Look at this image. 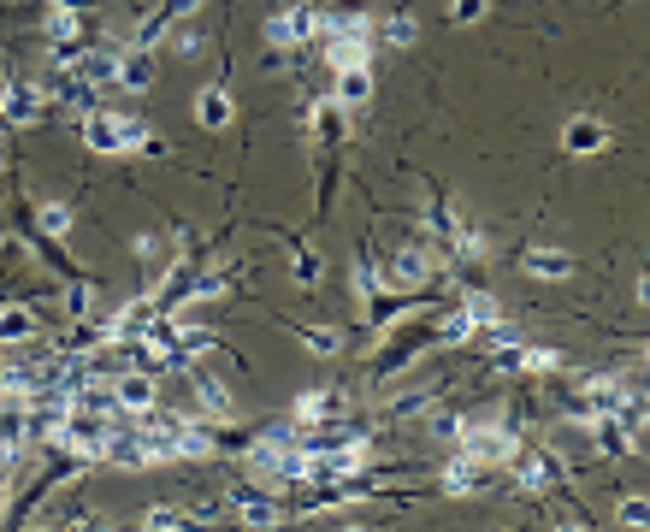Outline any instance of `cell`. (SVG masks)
<instances>
[{"mask_svg": "<svg viewBox=\"0 0 650 532\" xmlns=\"http://www.w3.org/2000/svg\"><path fill=\"white\" fill-rule=\"evenodd\" d=\"M207 450H213V432H207L201 420H184V426H178V456L190 462V456H207Z\"/></svg>", "mask_w": 650, "mask_h": 532, "instance_id": "484cf974", "label": "cell"}, {"mask_svg": "<svg viewBox=\"0 0 650 532\" xmlns=\"http://www.w3.org/2000/svg\"><path fill=\"white\" fill-rule=\"evenodd\" d=\"M166 36H172V54H184V60H195V54H201V48H207V36H201V30H195V24H184V18H178V24H172V30H166Z\"/></svg>", "mask_w": 650, "mask_h": 532, "instance_id": "f1b7e54d", "label": "cell"}, {"mask_svg": "<svg viewBox=\"0 0 650 532\" xmlns=\"http://www.w3.org/2000/svg\"><path fill=\"white\" fill-rule=\"evenodd\" d=\"M367 95H373V77H367V66H349V71H337V95H331L337 107H361Z\"/></svg>", "mask_w": 650, "mask_h": 532, "instance_id": "7402d4cb", "label": "cell"}, {"mask_svg": "<svg viewBox=\"0 0 650 532\" xmlns=\"http://www.w3.org/2000/svg\"><path fill=\"white\" fill-rule=\"evenodd\" d=\"M585 426H591V438H597L603 456H633V450H639V426H627L621 414H597V420H585Z\"/></svg>", "mask_w": 650, "mask_h": 532, "instance_id": "ba28073f", "label": "cell"}, {"mask_svg": "<svg viewBox=\"0 0 650 532\" xmlns=\"http://www.w3.org/2000/svg\"><path fill=\"white\" fill-rule=\"evenodd\" d=\"M444 491H450V497H485V491H491V467L473 462V456H461V462H450V473H444Z\"/></svg>", "mask_w": 650, "mask_h": 532, "instance_id": "4fadbf2b", "label": "cell"}, {"mask_svg": "<svg viewBox=\"0 0 650 532\" xmlns=\"http://www.w3.org/2000/svg\"><path fill=\"white\" fill-rule=\"evenodd\" d=\"M36 225H42V237H65V231H71V207H65V201H42Z\"/></svg>", "mask_w": 650, "mask_h": 532, "instance_id": "f546056e", "label": "cell"}, {"mask_svg": "<svg viewBox=\"0 0 650 532\" xmlns=\"http://www.w3.org/2000/svg\"><path fill=\"white\" fill-rule=\"evenodd\" d=\"M119 54H125V48L95 42V48H83V54H77V66H71V71H77L89 89H107V83H113V71H119Z\"/></svg>", "mask_w": 650, "mask_h": 532, "instance_id": "30bf717a", "label": "cell"}, {"mask_svg": "<svg viewBox=\"0 0 650 532\" xmlns=\"http://www.w3.org/2000/svg\"><path fill=\"white\" fill-rule=\"evenodd\" d=\"M48 6H71V12H89V0H48Z\"/></svg>", "mask_w": 650, "mask_h": 532, "instance_id": "f6af8a7d", "label": "cell"}, {"mask_svg": "<svg viewBox=\"0 0 650 532\" xmlns=\"http://www.w3.org/2000/svg\"><path fill=\"white\" fill-rule=\"evenodd\" d=\"M0 166H6V154H0Z\"/></svg>", "mask_w": 650, "mask_h": 532, "instance_id": "7dc6e473", "label": "cell"}, {"mask_svg": "<svg viewBox=\"0 0 650 532\" xmlns=\"http://www.w3.org/2000/svg\"><path fill=\"white\" fill-rule=\"evenodd\" d=\"M509 467H515L520 491H550V485L562 479V462H556L550 450H515V456H509Z\"/></svg>", "mask_w": 650, "mask_h": 532, "instance_id": "8992f818", "label": "cell"}, {"mask_svg": "<svg viewBox=\"0 0 650 532\" xmlns=\"http://www.w3.org/2000/svg\"><path fill=\"white\" fill-rule=\"evenodd\" d=\"M379 42H385V48H408V42H414V18H408V12H396V18H385Z\"/></svg>", "mask_w": 650, "mask_h": 532, "instance_id": "d6a6232c", "label": "cell"}, {"mask_svg": "<svg viewBox=\"0 0 650 532\" xmlns=\"http://www.w3.org/2000/svg\"><path fill=\"white\" fill-rule=\"evenodd\" d=\"M30 337H36V314L30 308H0V349L30 343Z\"/></svg>", "mask_w": 650, "mask_h": 532, "instance_id": "603a6c76", "label": "cell"}, {"mask_svg": "<svg viewBox=\"0 0 650 532\" xmlns=\"http://www.w3.org/2000/svg\"><path fill=\"white\" fill-rule=\"evenodd\" d=\"M438 337H444V343H467V337H473V326H467V314L455 308L450 320H444V332H438Z\"/></svg>", "mask_w": 650, "mask_h": 532, "instance_id": "b9f144b4", "label": "cell"}, {"mask_svg": "<svg viewBox=\"0 0 650 532\" xmlns=\"http://www.w3.org/2000/svg\"><path fill=\"white\" fill-rule=\"evenodd\" d=\"M337 414H343L337 391H302L296 397V426H320V420H337Z\"/></svg>", "mask_w": 650, "mask_h": 532, "instance_id": "2e32d148", "label": "cell"}, {"mask_svg": "<svg viewBox=\"0 0 650 532\" xmlns=\"http://www.w3.org/2000/svg\"><path fill=\"white\" fill-rule=\"evenodd\" d=\"M320 36L325 42H337V36H373V24H367V12L337 6V12H320Z\"/></svg>", "mask_w": 650, "mask_h": 532, "instance_id": "ac0fdd59", "label": "cell"}, {"mask_svg": "<svg viewBox=\"0 0 650 532\" xmlns=\"http://www.w3.org/2000/svg\"><path fill=\"white\" fill-rule=\"evenodd\" d=\"M367 54H373V36H337V42H325V60H331V71L367 66Z\"/></svg>", "mask_w": 650, "mask_h": 532, "instance_id": "e0dca14e", "label": "cell"}, {"mask_svg": "<svg viewBox=\"0 0 650 532\" xmlns=\"http://www.w3.org/2000/svg\"><path fill=\"white\" fill-rule=\"evenodd\" d=\"M615 521H621V527H650V503L645 497H627V503H621V509H615Z\"/></svg>", "mask_w": 650, "mask_h": 532, "instance_id": "d590c367", "label": "cell"}, {"mask_svg": "<svg viewBox=\"0 0 650 532\" xmlns=\"http://www.w3.org/2000/svg\"><path fill=\"white\" fill-rule=\"evenodd\" d=\"M148 320H154V302H130V308H119V314L107 320V332H113V343H142Z\"/></svg>", "mask_w": 650, "mask_h": 532, "instance_id": "5bb4252c", "label": "cell"}, {"mask_svg": "<svg viewBox=\"0 0 650 532\" xmlns=\"http://www.w3.org/2000/svg\"><path fill=\"white\" fill-rule=\"evenodd\" d=\"M426 391H408V397H390L385 402V420H402V414H426Z\"/></svg>", "mask_w": 650, "mask_h": 532, "instance_id": "e575fe53", "label": "cell"}, {"mask_svg": "<svg viewBox=\"0 0 650 532\" xmlns=\"http://www.w3.org/2000/svg\"><path fill=\"white\" fill-rule=\"evenodd\" d=\"M113 83H119V89H148V83H154V54H148V48H125Z\"/></svg>", "mask_w": 650, "mask_h": 532, "instance_id": "9a60e30c", "label": "cell"}, {"mask_svg": "<svg viewBox=\"0 0 650 532\" xmlns=\"http://www.w3.org/2000/svg\"><path fill=\"white\" fill-rule=\"evenodd\" d=\"M225 284H231V272H207V278H190L184 284V296L190 302H213V296H225Z\"/></svg>", "mask_w": 650, "mask_h": 532, "instance_id": "4dcf8cb0", "label": "cell"}, {"mask_svg": "<svg viewBox=\"0 0 650 532\" xmlns=\"http://www.w3.org/2000/svg\"><path fill=\"white\" fill-rule=\"evenodd\" d=\"M225 509H231L243 527H255V532H266V527H278V521H284V515H278V503H272L266 491H255V485H237Z\"/></svg>", "mask_w": 650, "mask_h": 532, "instance_id": "52a82bcc", "label": "cell"}, {"mask_svg": "<svg viewBox=\"0 0 650 532\" xmlns=\"http://www.w3.org/2000/svg\"><path fill=\"white\" fill-rule=\"evenodd\" d=\"M515 450H520V438L509 426H461V456H473V462L497 467V462H509Z\"/></svg>", "mask_w": 650, "mask_h": 532, "instance_id": "3957f363", "label": "cell"}, {"mask_svg": "<svg viewBox=\"0 0 650 532\" xmlns=\"http://www.w3.org/2000/svg\"><path fill=\"white\" fill-rule=\"evenodd\" d=\"M195 119L207 125V131H225L231 125V95L213 83V89H201V101H195Z\"/></svg>", "mask_w": 650, "mask_h": 532, "instance_id": "ffe728a7", "label": "cell"}, {"mask_svg": "<svg viewBox=\"0 0 650 532\" xmlns=\"http://www.w3.org/2000/svg\"><path fill=\"white\" fill-rule=\"evenodd\" d=\"M515 373H562V349H526V343H520Z\"/></svg>", "mask_w": 650, "mask_h": 532, "instance_id": "4316f807", "label": "cell"}, {"mask_svg": "<svg viewBox=\"0 0 650 532\" xmlns=\"http://www.w3.org/2000/svg\"><path fill=\"white\" fill-rule=\"evenodd\" d=\"M0 509H6V479H0Z\"/></svg>", "mask_w": 650, "mask_h": 532, "instance_id": "bcb514c9", "label": "cell"}, {"mask_svg": "<svg viewBox=\"0 0 650 532\" xmlns=\"http://www.w3.org/2000/svg\"><path fill=\"white\" fill-rule=\"evenodd\" d=\"M438 272V261H432V249L426 243H408V249H396L385 266V278H390V290H402V296H414L426 278Z\"/></svg>", "mask_w": 650, "mask_h": 532, "instance_id": "277c9868", "label": "cell"}, {"mask_svg": "<svg viewBox=\"0 0 650 532\" xmlns=\"http://www.w3.org/2000/svg\"><path fill=\"white\" fill-rule=\"evenodd\" d=\"M450 18L455 24H479L485 18V0H450Z\"/></svg>", "mask_w": 650, "mask_h": 532, "instance_id": "ab89813d", "label": "cell"}, {"mask_svg": "<svg viewBox=\"0 0 650 532\" xmlns=\"http://www.w3.org/2000/svg\"><path fill=\"white\" fill-rule=\"evenodd\" d=\"M308 36H320V12L314 6H296V12H272L266 18V42L272 48H302Z\"/></svg>", "mask_w": 650, "mask_h": 532, "instance_id": "5b68a950", "label": "cell"}, {"mask_svg": "<svg viewBox=\"0 0 650 532\" xmlns=\"http://www.w3.org/2000/svg\"><path fill=\"white\" fill-rule=\"evenodd\" d=\"M302 343H308L314 355H337V349H343V332H331V326H302Z\"/></svg>", "mask_w": 650, "mask_h": 532, "instance_id": "836d02e7", "label": "cell"}, {"mask_svg": "<svg viewBox=\"0 0 650 532\" xmlns=\"http://www.w3.org/2000/svg\"><path fill=\"white\" fill-rule=\"evenodd\" d=\"M48 42H54V48H60V42H83V12L48 6Z\"/></svg>", "mask_w": 650, "mask_h": 532, "instance_id": "cb8c5ba5", "label": "cell"}, {"mask_svg": "<svg viewBox=\"0 0 650 532\" xmlns=\"http://www.w3.org/2000/svg\"><path fill=\"white\" fill-rule=\"evenodd\" d=\"M42 107H48V101H42L36 83H6V95H0V119H6V125H36Z\"/></svg>", "mask_w": 650, "mask_h": 532, "instance_id": "9c48e42d", "label": "cell"}, {"mask_svg": "<svg viewBox=\"0 0 650 532\" xmlns=\"http://www.w3.org/2000/svg\"><path fill=\"white\" fill-rule=\"evenodd\" d=\"M461 426H467V420H455V414H438V420H432L438 438H461Z\"/></svg>", "mask_w": 650, "mask_h": 532, "instance_id": "ee69618b", "label": "cell"}, {"mask_svg": "<svg viewBox=\"0 0 650 532\" xmlns=\"http://www.w3.org/2000/svg\"><path fill=\"white\" fill-rule=\"evenodd\" d=\"M320 278V255L314 249H296V284H314Z\"/></svg>", "mask_w": 650, "mask_h": 532, "instance_id": "60d3db41", "label": "cell"}, {"mask_svg": "<svg viewBox=\"0 0 650 532\" xmlns=\"http://www.w3.org/2000/svg\"><path fill=\"white\" fill-rule=\"evenodd\" d=\"M142 527H148V532H178V527H190V515H184V509H172V503H160V509H148V515H142Z\"/></svg>", "mask_w": 650, "mask_h": 532, "instance_id": "1f68e13d", "label": "cell"}, {"mask_svg": "<svg viewBox=\"0 0 650 532\" xmlns=\"http://www.w3.org/2000/svg\"><path fill=\"white\" fill-rule=\"evenodd\" d=\"M520 266H526L532 278H568V272H574V261H568L562 249H544V243H538V249H526V255H520Z\"/></svg>", "mask_w": 650, "mask_h": 532, "instance_id": "d6986e66", "label": "cell"}, {"mask_svg": "<svg viewBox=\"0 0 650 532\" xmlns=\"http://www.w3.org/2000/svg\"><path fill=\"white\" fill-rule=\"evenodd\" d=\"M83 142L95 154H119V148H148V154H166V142L148 131L142 119H119V113H83Z\"/></svg>", "mask_w": 650, "mask_h": 532, "instance_id": "6da1fadb", "label": "cell"}, {"mask_svg": "<svg viewBox=\"0 0 650 532\" xmlns=\"http://www.w3.org/2000/svg\"><path fill=\"white\" fill-rule=\"evenodd\" d=\"M24 444H30V408L24 397H0V450L18 456Z\"/></svg>", "mask_w": 650, "mask_h": 532, "instance_id": "7c38bea8", "label": "cell"}, {"mask_svg": "<svg viewBox=\"0 0 650 532\" xmlns=\"http://www.w3.org/2000/svg\"><path fill=\"white\" fill-rule=\"evenodd\" d=\"M562 142H568V154H580V160H585V154H603V142H609V131H603L597 119H574Z\"/></svg>", "mask_w": 650, "mask_h": 532, "instance_id": "44dd1931", "label": "cell"}, {"mask_svg": "<svg viewBox=\"0 0 650 532\" xmlns=\"http://www.w3.org/2000/svg\"><path fill=\"white\" fill-rule=\"evenodd\" d=\"M461 314H467V326H473V332H485V326H491V320H497V302H491V296H485V290H473V296H467V302H461Z\"/></svg>", "mask_w": 650, "mask_h": 532, "instance_id": "83f0119b", "label": "cell"}, {"mask_svg": "<svg viewBox=\"0 0 650 532\" xmlns=\"http://www.w3.org/2000/svg\"><path fill=\"white\" fill-rule=\"evenodd\" d=\"M107 438H113V420H101L95 408H77V402H71L65 432H60L65 450H71V456H83V462H101V456H107Z\"/></svg>", "mask_w": 650, "mask_h": 532, "instance_id": "7a4b0ae2", "label": "cell"}, {"mask_svg": "<svg viewBox=\"0 0 650 532\" xmlns=\"http://www.w3.org/2000/svg\"><path fill=\"white\" fill-rule=\"evenodd\" d=\"M355 296H361V302H373V296H379V272H373V261H367V255L355 261Z\"/></svg>", "mask_w": 650, "mask_h": 532, "instance_id": "74e56055", "label": "cell"}, {"mask_svg": "<svg viewBox=\"0 0 650 532\" xmlns=\"http://www.w3.org/2000/svg\"><path fill=\"white\" fill-rule=\"evenodd\" d=\"M113 402L130 414H142V408H154V379L142 373V367H125V373H113Z\"/></svg>", "mask_w": 650, "mask_h": 532, "instance_id": "8fae6325", "label": "cell"}, {"mask_svg": "<svg viewBox=\"0 0 650 532\" xmlns=\"http://www.w3.org/2000/svg\"><path fill=\"white\" fill-rule=\"evenodd\" d=\"M65 308H71V314L83 320V314L95 308V290H89V284H71V290H65Z\"/></svg>", "mask_w": 650, "mask_h": 532, "instance_id": "f35d334b", "label": "cell"}, {"mask_svg": "<svg viewBox=\"0 0 650 532\" xmlns=\"http://www.w3.org/2000/svg\"><path fill=\"white\" fill-rule=\"evenodd\" d=\"M314 125H320V136L331 142V136L343 131V107H337V101H320V107H314Z\"/></svg>", "mask_w": 650, "mask_h": 532, "instance_id": "8d00e7d4", "label": "cell"}, {"mask_svg": "<svg viewBox=\"0 0 650 532\" xmlns=\"http://www.w3.org/2000/svg\"><path fill=\"white\" fill-rule=\"evenodd\" d=\"M190 391H195V402H201L207 414H231V391H225L219 379H207V373H190Z\"/></svg>", "mask_w": 650, "mask_h": 532, "instance_id": "d4e9b609", "label": "cell"}, {"mask_svg": "<svg viewBox=\"0 0 650 532\" xmlns=\"http://www.w3.org/2000/svg\"><path fill=\"white\" fill-rule=\"evenodd\" d=\"M130 249H136V261H154V255H160V231H142V237H130Z\"/></svg>", "mask_w": 650, "mask_h": 532, "instance_id": "7bdbcfd3", "label": "cell"}]
</instances>
